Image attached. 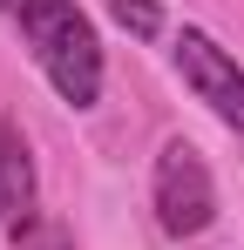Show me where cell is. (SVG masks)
Instances as JSON below:
<instances>
[{"mask_svg":"<svg viewBox=\"0 0 244 250\" xmlns=\"http://www.w3.org/2000/svg\"><path fill=\"white\" fill-rule=\"evenodd\" d=\"M14 14H21V34L34 47L41 75L54 82V95L75 102V108H95V95H102V41L88 27V14L75 0H21Z\"/></svg>","mask_w":244,"mask_h":250,"instance_id":"obj_1","label":"cell"},{"mask_svg":"<svg viewBox=\"0 0 244 250\" xmlns=\"http://www.w3.org/2000/svg\"><path fill=\"white\" fill-rule=\"evenodd\" d=\"M149 203H156V223L170 230V237H203V230L217 223V183H210L203 156L190 149V142H183V135L156 149Z\"/></svg>","mask_w":244,"mask_h":250,"instance_id":"obj_2","label":"cell"},{"mask_svg":"<svg viewBox=\"0 0 244 250\" xmlns=\"http://www.w3.org/2000/svg\"><path fill=\"white\" fill-rule=\"evenodd\" d=\"M176 75L197 88V102H210V115L224 128L244 135V68L210 41L203 27H183V34H176Z\"/></svg>","mask_w":244,"mask_h":250,"instance_id":"obj_3","label":"cell"},{"mask_svg":"<svg viewBox=\"0 0 244 250\" xmlns=\"http://www.w3.org/2000/svg\"><path fill=\"white\" fill-rule=\"evenodd\" d=\"M0 223L14 244H34L41 230V176H34V149L14 115H0Z\"/></svg>","mask_w":244,"mask_h":250,"instance_id":"obj_4","label":"cell"},{"mask_svg":"<svg viewBox=\"0 0 244 250\" xmlns=\"http://www.w3.org/2000/svg\"><path fill=\"white\" fill-rule=\"evenodd\" d=\"M109 14H116V27H129L136 41H156L163 34V7L156 0H109Z\"/></svg>","mask_w":244,"mask_h":250,"instance_id":"obj_5","label":"cell"},{"mask_svg":"<svg viewBox=\"0 0 244 250\" xmlns=\"http://www.w3.org/2000/svg\"><path fill=\"white\" fill-rule=\"evenodd\" d=\"M34 250H75V244H68V230H54V223H48V230L34 237Z\"/></svg>","mask_w":244,"mask_h":250,"instance_id":"obj_6","label":"cell"},{"mask_svg":"<svg viewBox=\"0 0 244 250\" xmlns=\"http://www.w3.org/2000/svg\"><path fill=\"white\" fill-rule=\"evenodd\" d=\"M7 7H21V0H0V14H7Z\"/></svg>","mask_w":244,"mask_h":250,"instance_id":"obj_7","label":"cell"}]
</instances>
